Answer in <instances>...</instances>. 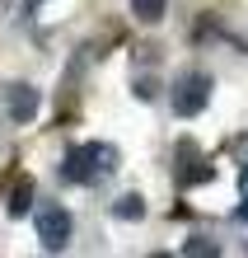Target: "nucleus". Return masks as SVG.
<instances>
[{
  "instance_id": "nucleus-5",
  "label": "nucleus",
  "mask_w": 248,
  "mask_h": 258,
  "mask_svg": "<svg viewBox=\"0 0 248 258\" xmlns=\"http://www.w3.org/2000/svg\"><path fill=\"white\" fill-rule=\"evenodd\" d=\"M206 174H211V169H206V155L197 150L192 136H183V141H178V183L192 188V183H201Z\"/></svg>"
},
{
  "instance_id": "nucleus-4",
  "label": "nucleus",
  "mask_w": 248,
  "mask_h": 258,
  "mask_svg": "<svg viewBox=\"0 0 248 258\" xmlns=\"http://www.w3.org/2000/svg\"><path fill=\"white\" fill-rule=\"evenodd\" d=\"M38 108H42V89L38 85H24L19 80V85L5 89V117H10L14 127H28L38 117Z\"/></svg>"
},
{
  "instance_id": "nucleus-9",
  "label": "nucleus",
  "mask_w": 248,
  "mask_h": 258,
  "mask_svg": "<svg viewBox=\"0 0 248 258\" xmlns=\"http://www.w3.org/2000/svg\"><path fill=\"white\" fill-rule=\"evenodd\" d=\"M183 253H188V258H215V253H220V244H215V239H206V235H192L188 239V244H183Z\"/></svg>"
},
{
  "instance_id": "nucleus-7",
  "label": "nucleus",
  "mask_w": 248,
  "mask_h": 258,
  "mask_svg": "<svg viewBox=\"0 0 248 258\" xmlns=\"http://www.w3.org/2000/svg\"><path fill=\"white\" fill-rule=\"evenodd\" d=\"M113 216H117V221H141V216H145L141 192H122L117 202H113Z\"/></svg>"
},
{
  "instance_id": "nucleus-3",
  "label": "nucleus",
  "mask_w": 248,
  "mask_h": 258,
  "mask_svg": "<svg viewBox=\"0 0 248 258\" xmlns=\"http://www.w3.org/2000/svg\"><path fill=\"white\" fill-rule=\"evenodd\" d=\"M70 230H75V221H70L66 207H56V202L38 207V239H42V249H47V253H61V249H66L70 244Z\"/></svg>"
},
{
  "instance_id": "nucleus-12",
  "label": "nucleus",
  "mask_w": 248,
  "mask_h": 258,
  "mask_svg": "<svg viewBox=\"0 0 248 258\" xmlns=\"http://www.w3.org/2000/svg\"><path fill=\"white\" fill-rule=\"evenodd\" d=\"M239 221L248 225V197H243V202H239Z\"/></svg>"
},
{
  "instance_id": "nucleus-1",
  "label": "nucleus",
  "mask_w": 248,
  "mask_h": 258,
  "mask_svg": "<svg viewBox=\"0 0 248 258\" xmlns=\"http://www.w3.org/2000/svg\"><path fill=\"white\" fill-rule=\"evenodd\" d=\"M117 164H122V155H117L113 141H85V146L66 150L61 174H66L70 183H80V188H94V183H103V178H113Z\"/></svg>"
},
{
  "instance_id": "nucleus-2",
  "label": "nucleus",
  "mask_w": 248,
  "mask_h": 258,
  "mask_svg": "<svg viewBox=\"0 0 248 258\" xmlns=\"http://www.w3.org/2000/svg\"><path fill=\"white\" fill-rule=\"evenodd\" d=\"M211 103V75L206 71H183L174 85V113L178 117H197Z\"/></svg>"
},
{
  "instance_id": "nucleus-13",
  "label": "nucleus",
  "mask_w": 248,
  "mask_h": 258,
  "mask_svg": "<svg viewBox=\"0 0 248 258\" xmlns=\"http://www.w3.org/2000/svg\"><path fill=\"white\" fill-rule=\"evenodd\" d=\"M38 5H42V0H24V10H38Z\"/></svg>"
},
{
  "instance_id": "nucleus-10",
  "label": "nucleus",
  "mask_w": 248,
  "mask_h": 258,
  "mask_svg": "<svg viewBox=\"0 0 248 258\" xmlns=\"http://www.w3.org/2000/svg\"><path fill=\"white\" fill-rule=\"evenodd\" d=\"M229 150H234V160H239V164H248V132L234 136V146H229Z\"/></svg>"
},
{
  "instance_id": "nucleus-6",
  "label": "nucleus",
  "mask_w": 248,
  "mask_h": 258,
  "mask_svg": "<svg viewBox=\"0 0 248 258\" xmlns=\"http://www.w3.org/2000/svg\"><path fill=\"white\" fill-rule=\"evenodd\" d=\"M5 211H10V221H19L33 211V178L28 174H14L10 178V188H5Z\"/></svg>"
},
{
  "instance_id": "nucleus-11",
  "label": "nucleus",
  "mask_w": 248,
  "mask_h": 258,
  "mask_svg": "<svg viewBox=\"0 0 248 258\" xmlns=\"http://www.w3.org/2000/svg\"><path fill=\"white\" fill-rule=\"evenodd\" d=\"M239 192L248 197V164H243V169H239Z\"/></svg>"
},
{
  "instance_id": "nucleus-8",
  "label": "nucleus",
  "mask_w": 248,
  "mask_h": 258,
  "mask_svg": "<svg viewBox=\"0 0 248 258\" xmlns=\"http://www.w3.org/2000/svg\"><path fill=\"white\" fill-rule=\"evenodd\" d=\"M164 10H169V0H131L136 24H159V19H164Z\"/></svg>"
}]
</instances>
